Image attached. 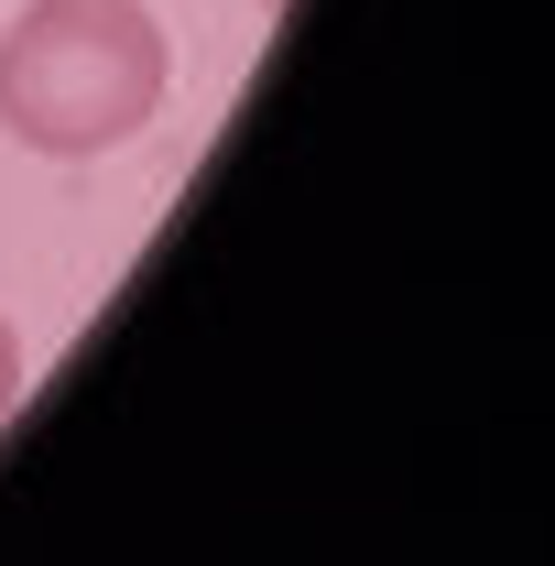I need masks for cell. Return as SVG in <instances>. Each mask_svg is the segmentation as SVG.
I'll return each mask as SVG.
<instances>
[{
  "label": "cell",
  "instance_id": "obj_1",
  "mask_svg": "<svg viewBox=\"0 0 555 566\" xmlns=\"http://www.w3.org/2000/svg\"><path fill=\"white\" fill-rule=\"evenodd\" d=\"M175 87V44L142 0H33L0 33V132L22 153H121L164 120Z\"/></svg>",
  "mask_w": 555,
  "mask_h": 566
},
{
  "label": "cell",
  "instance_id": "obj_2",
  "mask_svg": "<svg viewBox=\"0 0 555 566\" xmlns=\"http://www.w3.org/2000/svg\"><path fill=\"white\" fill-rule=\"evenodd\" d=\"M22 403V338H11V316H0V415Z\"/></svg>",
  "mask_w": 555,
  "mask_h": 566
},
{
  "label": "cell",
  "instance_id": "obj_3",
  "mask_svg": "<svg viewBox=\"0 0 555 566\" xmlns=\"http://www.w3.org/2000/svg\"><path fill=\"white\" fill-rule=\"evenodd\" d=\"M273 11H283V0H262V22H273Z\"/></svg>",
  "mask_w": 555,
  "mask_h": 566
}]
</instances>
